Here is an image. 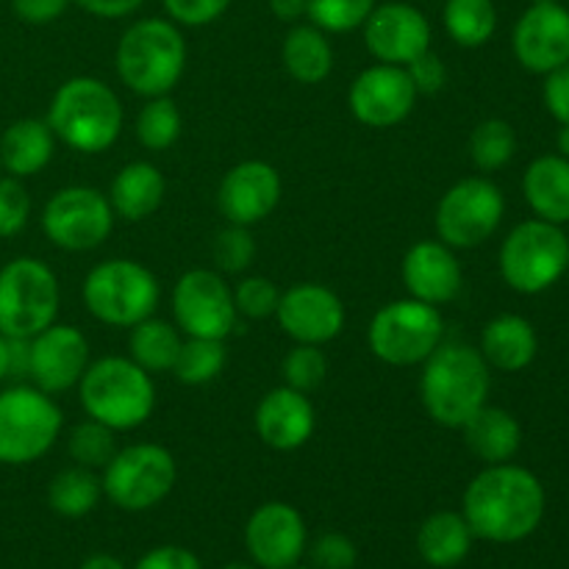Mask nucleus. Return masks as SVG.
<instances>
[{
  "label": "nucleus",
  "mask_w": 569,
  "mask_h": 569,
  "mask_svg": "<svg viewBox=\"0 0 569 569\" xmlns=\"http://www.w3.org/2000/svg\"><path fill=\"white\" fill-rule=\"evenodd\" d=\"M545 487L531 470L517 465H489L465 489V515L472 537L487 542H522L545 517Z\"/></svg>",
  "instance_id": "f257e3e1"
},
{
  "label": "nucleus",
  "mask_w": 569,
  "mask_h": 569,
  "mask_svg": "<svg viewBox=\"0 0 569 569\" xmlns=\"http://www.w3.org/2000/svg\"><path fill=\"white\" fill-rule=\"evenodd\" d=\"M492 372L481 350L470 345H439L422 361L420 395L428 417L442 428H461L487 406Z\"/></svg>",
  "instance_id": "f03ea898"
},
{
  "label": "nucleus",
  "mask_w": 569,
  "mask_h": 569,
  "mask_svg": "<svg viewBox=\"0 0 569 569\" xmlns=\"http://www.w3.org/2000/svg\"><path fill=\"white\" fill-rule=\"evenodd\" d=\"M117 76L142 98L170 94L187 70V39L164 17H144L128 26L117 42Z\"/></svg>",
  "instance_id": "7ed1b4c3"
},
{
  "label": "nucleus",
  "mask_w": 569,
  "mask_h": 569,
  "mask_svg": "<svg viewBox=\"0 0 569 569\" xmlns=\"http://www.w3.org/2000/svg\"><path fill=\"white\" fill-rule=\"evenodd\" d=\"M48 126L67 148L89 156L103 153L120 139L122 103L100 78L76 76L56 89Z\"/></svg>",
  "instance_id": "20e7f679"
},
{
  "label": "nucleus",
  "mask_w": 569,
  "mask_h": 569,
  "mask_svg": "<svg viewBox=\"0 0 569 569\" xmlns=\"http://www.w3.org/2000/svg\"><path fill=\"white\" fill-rule=\"evenodd\" d=\"M78 398L89 420L103 422L111 431H133L156 409L153 378L126 356L92 361L78 381Z\"/></svg>",
  "instance_id": "39448f33"
},
{
  "label": "nucleus",
  "mask_w": 569,
  "mask_h": 569,
  "mask_svg": "<svg viewBox=\"0 0 569 569\" xmlns=\"http://www.w3.org/2000/svg\"><path fill=\"white\" fill-rule=\"evenodd\" d=\"M81 295L94 320L111 328H133L153 317L161 287L159 278L139 261L109 259L89 270Z\"/></svg>",
  "instance_id": "423d86ee"
},
{
  "label": "nucleus",
  "mask_w": 569,
  "mask_h": 569,
  "mask_svg": "<svg viewBox=\"0 0 569 569\" xmlns=\"http://www.w3.org/2000/svg\"><path fill=\"white\" fill-rule=\"evenodd\" d=\"M59 278L44 261L20 256L0 267V333L33 339L59 317Z\"/></svg>",
  "instance_id": "0eeeda50"
},
{
  "label": "nucleus",
  "mask_w": 569,
  "mask_h": 569,
  "mask_svg": "<svg viewBox=\"0 0 569 569\" xmlns=\"http://www.w3.org/2000/svg\"><path fill=\"white\" fill-rule=\"evenodd\" d=\"M61 409L37 387L0 389V465L26 467L42 459L61 433Z\"/></svg>",
  "instance_id": "6e6552de"
},
{
  "label": "nucleus",
  "mask_w": 569,
  "mask_h": 569,
  "mask_svg": "<svg viewBox=\"0 0 569 569\" xmlns=\"http://www.w3.org/2000/svg\"><path fill=\"white\" fill-rule=\"evenodd\" d=\"M569 270V237L561 226L526 220L500 244V276L515 292L539 295Z\"/></svg>",
  "instance_id": "1a4fd4ad"
},
{
  "label": "nucleus",
  "mask_w": 569,
  "mask_h": 569,
  "mask_svg": "<svg viewBox=\"0 0 569 569\" xmlns=\"http://www.w3.org/2000/svg\"><path fill=\"white\" fill-rule=\"evenodd\" d=\"M445 320L437 306L406 298L381 306L367 328L372 356L392 367H417L442 345Z\"/></svg>",
  "instance_id": "9d476101"
},
{
  "label": "nucleus",
  "mask_w": 569,
  "mask_h": 569,
  "mask_svg": "<svg viewBox=\"0 0 569 569\" xmlns=\"http://www.w3.org/2000/svg\"><path fill=\"white\" fill-rule=\"evenodd\" d=\"M176 481V459L170 450L153 442L128 445L117 450L100 478L106 498L122 511L153 509L172 492Z\"/></svg>",
  "instance_id": "9b49d317"
},
{
  "label": "nucleus",
  "mask_w": 569,
  "mask_h": 569,
  "mask_svg": "<svg viewBox=\"0 0 569 569\" xmlns=\"http://www.w3.org/2000/svg\"><path fill=\"white\" fill-rule=\"evenodd\" d=\"M506 198L495 181L483 176L465 178L442 194L437 206V233L448 248L470 250L487 242L500 228Z\"/></svg>",
  "instance_id": "f8f14e48"
},
{
  "label": "nucleus",
  "mask_w": 569,
  "mask_h": 569,
  "mask_svg": "<svg viewBox=\"0 0 569 569\" xmlns=\"http://www.w3.org/2000/svg\"><path fill=\"white\" fill-rule=\"evenodd\" d=\"M114 211L109 198L94 187H64L44 203L42 231L56 248L83 253L109 239Z\"/></svg>",
  "instance_id": "ddd939ff"
},
{
  "label": "nucleus",
  "mask_w": 569,
  "mask_h": 569,
  "mask_svg": "<svg viewBox=\"0 0 569 569\" xmlns=\"http://www.w3.org/2000/svg\"><path fill=\"white\" fill-rule=\"evenodd\" d=\"M176 326L187 337L226 339L237 326L233 289L214 270H189L172 289Z\"/></svg>",
  "instance_id": "4468645a"
},
{
  "label": "nucleus",
  "mask_w": 569,
  "mask_h": 569,
  "mask_svg": "<svg viewBox=\"0 0 569 569\" xmlns=\"http://www.w3.org/2000/svg\"><path fill=\"white\" fill-rule=\"evenodd\" d=\"M417 89L406 67L372 64L350 83L348 106L361 126L395 128L415 111Z\"/></svg>",
  "instance_id": "2eb2a0df"
},
{
  "label": "nucleus",
  "mask_w": 569,
  "mask_h": 569,
  "mask_svg": "<svg viewBox=\"0 0 569 569\" xmlns=\"http://www.w3.org/2000/svg\"><path fill=\"white\" fill-rule=\"evenodd\" d=\"M89 367V342L76 326L53 322L28 339V378L48 395L78 387Z\"/></svg>",
  "instance_id": "dca6fc26"
},
{
  "label": "nucleus",
  "mask_w": 569,
  "mask_h": 569,
  "mask_svg": "<svg viewBox=\"0 0 569 569\" xmlns=\"http://www.w3.org/2000/svg\"><path fill=\"white\" fill-rule=\"evenodd\" d=\"M365 44L381 64L406 67L431 50V22L411 3H381L365 20Z\"/></svg>",
  "instance_id": "f3484780"
},
{
  "label": "nucleus",
  "mask_w": 569,
  "mask_h": 569,
  "mask_svg": "<svg viewBox=\"0 0 569 569\" xmlns=\"http://www.w3.org/2000/svg\"><path fill=\"white\" fill-rule=\"evenodd\" d=\"M517 61L528 72L548 76L569 61V9L561 3H533L522 11L511 33Z\"/></svg>",
  "instance_id": "a211bd4d"
},
{
  "label": "nucleus",
  "mask_w": 569,
  "mask_h": 569,
  "mask_svg": "<svg viewBox=\"0 0 569 569\" xmlns=\"http://www.w3.org/2000/svg\"><path fill=\"white\" fill-rule=\"evenodd\" d=\"M283 333L298 345H326L345 328V306L337 292L315 281L295 283L281 292L276 309Z\"/></svg>",
  "instance_id": "6ab92c4d"
},
{
  "label": "nucleus",
  "mask_w": 569,
  "mask_h": 569,
  "mask_svg": "<svg viewBox=\"0 0 569 569\" xmlns=\"http://www.w3.org/2000/svg\"><path fill=\"white\" fill-rule=\"evenodd\" d=\"M250 559L261 569H292L306 553V522L289 503L259 506L244 528Z\"/></svg>",
  "instance_id": "aec40b11"
},
{
  "label": "nucleus",
  "mask_w": 569,
  "mask_h": 569,
  "mask_svg": "<svg viewBox=\"0 0 569 569\" xmlns=\"http://www.w3.org/2000/svg\"><path fill=\"white\" fill-rule=\"evenodd\" d=\"M281 176L259 159L239 161L226 172L217 189V206L231 226H256L281 203Z\"/></svg>",
  "instance_id": "412c9836"
},
{
  "label": "nucleus",
  "mask_w": 569,
  "mask_h": 569,
  "mask_svg": "<svg viewBox=\"0 0 569 569\" xmlns=\"http://www.w3.org/2000/svg\"><path fill=\"white\" fill-rule=\"evenodd\" d=\"M400 272H403L409 298L431 303L437 309L459 298L461 283H465L459 259L442 239H422V242L411 244L406 250Z\"/></svg>",
  "instance_id": "4be33fe9"
},
{
  "label": "nucleus",
  "mask_w": 569,
  "mask_h": 569,
  "mask_svg": "<svg viewBox=\"0 0 569 569\" xmlns=\"http://www.w3.org/2000/svg\"><path fill=\"white\" fill-rule=\"evenodd\" d=\"M256 433L272 450H298L311 439L317 426L309 395L292 387H276L259 400L253 415Z\"/></svg>",
  "instance_id": "5701e85b"
},
{
  "label": "nucleus",
  "mask_w": 569,
  "mask_h": 569,
  "mask_svg": "<svg viewBox=\"0 0 569 569\" xmlns=\"http://www.w3.org/2000/svg\"><path fill=\"white\" fill-rule=\"evenodd\" d=\"M481 356L500 372H520L537 359L539 339L531 322L520 315H498L483 326Z\"/></svg>",
  "instance_id": "b1692460"
},
{
  "label": "nucleus",
  "mask_w": 569,
  "mask_h": 569,
  "mask_svg": "<svg viewBox=\"0 0 569 569\" xmlns=\"http://www.w3.org/2000/svg\"><path fill=\"white\" fill-rule=\"evenodd\" d=\"M56 150V133L48 120L22 117L0 137V170L14 178H31L50 164Z\"/></svg>",
  "instance_id": "393cba45"
},
{
  "label": "nucleus",
  "mask_w": 569,
  "mask_h": 569,
  "mask_svg": "<svg viewBox=\"0 0 569 569\" xmlns=\"http://www.w3.org/2000/svg\"><path fill=\"white\" fill-rule=\"evenodd\" d=\"M164 192L167 181L159 167L150 164V161H131L117 172L106 198H109L114 217H122L128 222H142L159 211Z\"/></svg>",
  "instance_id": "a878e982"
},
{
  "label": "nucleus",
  "mask_w": 569,
  "mask_h": 569,
  "mask_svg": "<svg viewBox=\"0 0 569 569\" xmlns=\"http://www.w3.org/2000/svg\"><path fill=\"white\" fill-rule=\"evenodd\" d=\"M522 194L533 214L553 226L569 222V159L539 156L522 176Z\"/></svg>",
  "instance_id": "bb28decb"
},
{
  "label": "nucleus",
  "mask_w": 569,
  "mask_h": 569,
  "mask_svg": "<svg viewBox=\"0 0 569 569\" xmlns=\"http://www.w3.org/2000/svg\"><path fill=\"white\" fill-rule=\"evenodd\" d=\"M467 448L487 465H506L517 456L522 445V428L511 411L498 406H481L470 420L461 426Z\"/></svg>",
  "instance_id": "cd10ccee"
},
{
  "label": "nucleus",
  "mask_w": 569,
  "mask_h": 569,
  "mask_svg": "<svg viewBox=\"0 0 569 569\" xmlns=\"http://www.w3.org/2000/svg\"><path fill=\"white\" fill-rule=\"evenodd\" d=\"M472 548V528L459 511H437L417 531V553L437 569L459 567Z\"/></svg>",
  "instance_id": "c85d7f7f"
},
{
  "label": "nucleus",
  "mask_w": 569,
  "mask_h": 569,
  "mask_svg": "<svg viewBox=\"0 0 569 569\" xmlns=\"http://www.w3.org/2000/svg\"><path fill=\"white\" fill-rule=\"evenodd\" d=\"M283 67L298 83H320L333 70V48L328 42V33L317 28L315 22H298L292 31L283 37L281 48Z\"/></svg>",
  "instance_id": "c756f323"
},
{
  "label": "nucleus",
  "mask_w": 569,
  "mask_h": 569,
  "mask_svg": "<svg viewBox=\"0 0 569 569\" xmlns=\"http://www.w3.org/2000/svg\"><path fill=\"white\" fill-rule=\"evenodd\" d=\"M181 333L178 326H170L159 317H148V320L137 322L131 328V339H128V350H131V361H137L144 372H170L181 350Z\"/></svg>",
  "instance_id": "7c9ffc66"
},
{
  "label": "nucleus",
  "mask_w": 569,
  "mask_h": 569,
  "mask_svg": "<svg viewBox=\"0 0 569 569\" xmlns=\"http://www.w3.org/2000/svg\"><path fill=\"white\" fill-rule=\"evenodd\" d=\"M445 31L461 48H481L498 31L492 0H445Z\"/></svg>",
  "instance_id": "2f4dec72"
},
{
  "label": "nucleus",
  "mask_w": 569,
  "mask_h": 569,
  "mask_svg": "<svg viewBox=\"0 0 569 569\" xmlns=\"http://www.w3.org/2000/svg\"><path fill=\"white\" fill-rule=\"evenodd\" d=\"M100 495H103V483L94 476V470L76 465L56 472L48 487V503L59 517L78 520L98 506Z\"/></svg>",
  "instance_id": "473e14b6"
},
{
  "label": "nucleus",
  "mask_w": 569,
  "mask_h": 569,
  "mask_svg": "<svg viewBox=\"0 0 569 569\" xmlns=\"http://www.w3.org/2000/svg\"><path fill=\"white\" fill-rule=\"evenodd\" d=\"M226 339L187 337V342H181V350H178L172 372L187 387H203L226 370Z\"/></svg>",
  "instance_id": "72a5a7b5"
},
{
  "label": "nucleus",
  "mask_w": 569,
  "mask_h": 569,
  "mask_svg": "<svg viewBox=\"0 0 569 569\" xmlns=\"http://www.w3.org/2000/svg\"><path fill=\"white\" fill-rule=\"evenodd\" d=\"M517 153V133L511 122L500 117L478 122L470 133V159L481 172L503 170Z\"/></svg>",
  "instance_id": "f704fd0d"
},
{
  "label": "nucleus",
  "mask_w": 569,
  "mask_h": 569,
  "mask_svg": "<svg viewBox=\"0 0 569 569\" xmlns=\"http://www.w3.org/2000/svg\"><path fill=\"white\" fill-rule=\"evenodd\" d=\"M181 111L172 103V98L161 94V98H148V103L142 106L137 117V139L142 148L156 150H170L172 144L181 137Z\"/></svg>",
  "instance_id": "c9c22d12"
},
{
  "label": "nucleus",
  "mask_w": 569,
  "mask_h": 569,
  "mask_svg": "<svg viewBox=\"0 0 569 569\" xmlns=\"http://www.w3.org/2000/svg\"><path fill=\"white\" fill-rule=\"evenodd\" d=\"M67 448H70L72 461L78 467H87V470H103L111 461V456L117 453L114 445V431L106 428L103 422L87 420L78 422L72 428L70 439H67Z\"/></svg>",
  "instance_id": "e433bc0d"
},
{
  "label": "nucleus",
  "mask_w": 569,
  "mask_h": 569,
  "mask_svg": "<svg viewBox=\"0 0 569 569\" xmlns=\"http://www.w3.org/2000/svg\"><path fill=\"white\" fill-rule=\"evenodd\" d=\"M378 0H309V17L326 33H348L365 26Z\"/></svg>",
  "instance_id": "4c0bfd02"
},
{
  "label": "nucleus",
  "mask_w": 569,
  "mask_h": 569,
  "mask_svg": "<svg viewBox=\"0 0 569 569\" xmlns=\"http://www.w3.org/2000/svg\"><path fill=\"white\" fill-rule=\"evenodd\" d=\"M283 383L298 392H315L317 387H322V381L328 378V359L320 350V345H295L287 356H283L281 365Z\"/></svg>",
  "instance_id": "58836bf2"
},
{
  "label": "nucleus",
  "mask_w": 569,
  "mask_h": 569,
  "mask_svg": "<svg viewBox=\"0 0 569 569\" xmlns=\"http://www.w3.org/2000/svg\"><path fill=\"white\" fill-rule=\"evenodd\" d=\"M211 256H214V264L220 267L222 272L239 276V272L248 270L256 259V239L253 233H250V228L231 226V222H228V228H222L214 237Z\"/></svg>",
  "instance_id": "ea45409f"
},
{
  "label": "nucleus",
  "mask_w": 569,
  "mask_h": 569,
  "mask_svg": "<svg viewBox=\"0 0 569 569\" xmlns=\"http://www.w3.org/2000/svg\"><path fill=\"white\" fill-rule=\"evenodd\" d=\"M278 300H281V289L264 276L244 278L233 289L237 315H244L248 320H267V317H272L278 309Z\"/></svg>",
  "instance_id": "a19ab883"
},
{
  "label": "nucleus",
  "mask_w": 569,
  "mask_h": 569,
  "mask_svg": "<svg viewBox=\"0 0 569 569\" xmlns=\"http://www.w3.org/2000/svg\"><path fill=\"white\" fill-rule=\"evenodd\" d=\"M31 217V198L22 187V178H0V239H11L22 233Z\"/></svg>",
  "instance_id": "79ce46f5"
},
{
  "label": "nucleus",
  "mask_w": 569,
  "mask_h": 569,
  "mask_svg": "<svg viewBox=\"0 0 569 569\" xmlns=\"http://www.w3.org/2000/svg\"><path fill=\"white\" fill-rule=\"evenodd\" d=\"M161 3L176 26L203 28L220 20L233 0H161Z\"/></svg>",
  "instance_id": "37998d69"
},
{
  "label": "nucleus",
  "mask_w": 569,
  "mask_h": 569,
  "mask_svg": "<svg viewBox=\"0 0 569 569\" xmlns=\"http://www.w3.org/2000/svg\"><path fill=\"white\" fill-rule=\"evenodd\" d=\"M311 559L317 569H353L356 545L342 533H322L311 548Z\"/></svg>",
  "instance_id": "c03bdc74"
},
{
  "label": "nucleus",
  "mask_w": 569,
  "mask_h": 569,
  "mask_svg": "<svg viewBox=\"0 0 569 569\" xmlns=\"http://www.w3.org/2000/svg\"><path fill=\"white\" fill-rule=\"evenodd\" d=\"M406 72H409L417 94H437L439 89L448 83V67H445V61L439 59L437 53H431V50H426V53L417 56L411 64H406Z\"/></svg>",
  "instance_id": "a18cd8bd"
},
{
  "label": "nucleus",
  "mask_w": 569,
  "mask_h": 569,
  "mask_svg": "<svg viewBox=\"0 0 569 569\" xmlns=\"http://www.w3.org/2000/svg\"><path fill=\"white\" fill-rule=\"evenodd\" d=\"M542 98L550 114L556 117V122L559 126H569V61L565 67H559V70L548 72Z\"/></svg>",
  "instance_id": "49530a36"
},
{
  "label": "nucleus",
  "mask_w": 569,
  "mask_h": 569,
  "mask_svg": "<svg viewBox=\"0 0 569 569\" xmlns=\"http://www.w3.org/2000/svg\"><path fill=\"white\" fill-rule=\"evenodd\" d=\"M70 3L72 0H11V11L28 26H48L59 20Z\"/></svg>",
  "instance_id": "de8ad7c7"
},
{
  "label": "nucleus",
  "mask_w": 569,
  "mask_h": 569,
  "mask_svg": "<svg viewBox=\"0 0 569 569\" xmlns=\"http://www.w3.org/2000/svg\"><path fill=\"white\" fill-rule=\"evenodd\" d=\"M137 569H200L198 556L189 553L187 548H176V545H164L139 559Z\"/></svg>",
  "instance_id": "09e8293b"
},
{
  "label": "nucleus",
  "mask_w": 569,
  "mask_h": 569,
  "mask_svg": "<svg viewBox=\"0 0 569 569\" xmlns=\"http://www.w3.org/2000/svg\"><path fill=\"white\" fill-rule=\"evenodd\" d=\"M72 3L81 6L87 14L100 17V20H120V17L142 9L144 0H72Z\"/></svg>",
  "instance_id": "8fccbe9b"
},
{
  "label": "nucleus",
  "mask_w": 569,
  "mask_h": 569,
  "mask_svg": "<svg viewBox=\"0 0 569 569\" xmlns=\"http://www.w3.org/2000/svg\"><path fill=\"white\" fill-rule=\"evenodd\" d=\"M270 11L281 22H300L309 11V0H270Z\"/></svg>",
  "instance_id": "3c124183"
},
{
  "label": "nucleus",
  "mask_w": 569,
  "mask_h": 569,
  "mask_svg": "<svg viewBox=\"0 0 569 569\" xmlns=\"http://www.w3.org/2000/svg\"><path fill=\"white\" fill-rule=\"evenodd\" d=\"M14 376V342L0 333V383Z\"/></svg>",
  "instance_id": "603ef678"
},
{
  "label": "nucleus",
  "mask_w": 569,
  "mask_h": 569,
  "mask_svg": "<svg viewBox=\"0 0 569 569\" xmlns=\"http://www.w3.org/2000/svg\"><path fill=\"white\" fill-rule=\"evenodd\" d=\"M81 569H126V565H122L120 559H114V556H109V553H94V556H89L87 561H83Z\"/></svg>",
  "instance_id": "864d4df0"
},
{
  "label": "nucleus",
  "mask_w": 569,
  "mask_h": 569,
  "mask_svg": "<svg viewBox=\"0 0 569 569\" xmlns=\"http://www.w3.org/2000/svg\"><path fill=\"white\" fill-rule=\"evenodd\" d=\"M559 156H565V159H569V126H561L559 131Z\"/></svg>",
  "instance_id": "5fc2aeb1"
},
{
  "label": "nucleus",
  "mask_w": 569,
  "mask_h": 569,
  "mask_svg": "<svg viewBox=\"0 0 569 569\" xmlns=\"http://www.w3.org/2000/svg\"><path fill=\"white\" fill-rule=\"evenodd\" d=\"M222 569H259V567H253V565H242V561H233V565H226Z\"/></svg>",
  "instance_id": "6e6d98bb"
},
{
  "label": "nucleus",
  "mask_w": 569,
  "mask_h": 569,
  "mask_svg": "<svg viewBox=\"0 0 569 569\" xmlns=\"http://www.w3.org/2000/svg\"><path fill=\"white\" fill-rule=\"evenodd\" d=\"M533 3H559V0H533Z\"/></svg>",
  "instance_id": "4d7b16f0"
},
{
  "label": "nucleus",
  "mask_w": 569,
  "mask_h": 569,
  "mask_svg": "<svg viewBox=\"0 0 569 569\" xmlns=\"http://www.w3.org/2000/svg\"><path fill=\"white\" fill-rule=\"evenodd\" d=\"M292 569H309V567H292Z\"/></svg>",
  "instance_id": "13d9d810"
}]
</instances>
